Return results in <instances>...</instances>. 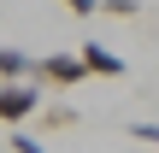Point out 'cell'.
Masks as SVG:
<instances>
[{"instance_id": "1", "label": "cell", "mask_w": 159, "mask_h": 153, "mask_svg": "<svg viewBox=\"0 0 159 153\" xmlns=\"http://www.w3.org/2000/svg\"><path fill=\"white\" fill-rule=\"evenodd\" d=\"M30 112H41V88H35V83H24V77L0 83V124H24Z\"/></svg>"}, {"instance_id": "2", "label": "cell", "mask_w": 159, "mask_h": 153, "mask_svg": "<svg viewBox=\"0 0 159 153\" xmlns=\"http://www.w3.org/2000/svg\"><path fill=\"white\" fill-rule=\"evenodd\" d=\"M30 71H35V77H41V83H59V88H77V83H83V77H89V71H83V59H77V53H47V59H35V65H30Z\"/></svg>"}, {"instance_id": "3", "label": "cell", "mask_w": 159, "mask_h": 153, "mask_svg": "<svg viewBox=\"0 0 159 153\" xmlns=\"http://www.w3.org/2000/svg\"><path fill=\"white\" fill-rule=\"evenodd\" d=\"M77 59H83V71H89V77H124V59H118L112 47H100V41H83V47H77Z\"/></svg>"}, {"instance_id": "4", "label": "cell", "mask_w": 159, "mask_h": 153, "mask_svg": "<svg viewBox=\"0 0 159 153\" xmlns=\"http://www.w3.org/2000/svg\"><path fill=\"white\" fill-rule=\"evenodd\" d=\"M12 77H30V59L18 47H0V83H12Z\"/></svg>"}, {"instance_id": "5", "label": "cell", "mask_w": 159, "mask_h": 153, "mask_svg": "<svg viewBox=\"0 0 159 153\" xmlns=\"http://www.w3.org/2000/svg\"><path fill=\"white\" fill-rule=\"evenodd\" d=\"M100 12H106V18H136L142 0H100Z\"/></svg>"}, {"instance_id": "6", "label": "cell", "mask_w": 159, "mask_h": 153, "mask_svg": "<svg viewBox=\"0 0 159 153\" xmlns=\"http://www.w3.org/2000/svg\"><path fill=\"white\" fill-rule=\"evenodd\" d=\"M71 118H77V112H71V106H47V112H41V124H47V130H65V124H71Z\"/></svg>"}, {"instance_id": "7", "label": "cell", "mask_w": 159, "mask_h": 153, "mask_svg": "<svg viewBox=\"0 0 159 153\" xmlns=\"http://www.w3.org/2000/svg\"><path fill=\"white\" fill-rule=\"evenodd\" d=\"M6 147H12V153H47V147H41V142H35V136H24V130H18V136H12Z\"/></svg>"}, {"instance_id": "8", "label": "cell", "mask_w": 159, "mask_h": 153, "mask_svg": "<svg viewBox=\"0 0 159 153\" xmlns=\"http://www.w3.org/2000/svg\"><path fill=\"white\" fill-rule=\"evenodd\" d=\"M59 6H65V12H77V18H94V12H100V0H59Z\"/></svg>"}, {"instance_id": "9", "label": "cell", "mask_w": 159, "mask_h": 153, "mask_svg": "<svg viewBox=\"0 0 159 153\" xmlns=\"http://www.w3.org/2000/svg\"><path fill=\"white\" fill-rule=\"evenodd\" d=\"M130 136H136V142H148V147H159V124H130Z\"/></svg>"}]
</instances>
